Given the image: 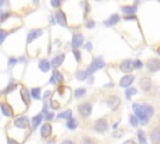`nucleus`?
Returning a JSON list of instances; mask_svg holds the SVG:
<instances>
[{
  "instance_id": "obj_1",
  "label": "nucleus",
  "mask_w": 160,
  "mask_h": 144,
  "mask_svg": "<svg viewBox=\"0 0 160 144\" xmlns=\"http://www.w3.org/2000/svg\"><path fill=\"white\" fill-rule=\"evenodd\" d=\"M132 108H134V111H135L138 119L140 120V123L142 125H146L148 124V119L154 115L152 106H150L148 104H134Z\"/></svg>"
},
{
  "instance_id": "obj_2",
  "label": "nucleus",
  "mask_w": 160,
  "mask_h": 144,
  "mask_svg": "<svg viewBox=\"0 0 160 144\" xmlns=\"http://www.w3.org/2000/svg\"><path fill=\"white\" fill-rule=\"evenodd\" d=\"M104 65H105V63H104V60H102L101 58L94 59V61L90 64V66H89V69H88V74H92L95 70L104 68Z\"/></svg>"
},
{
  "instance_id": "obj_3",
  "label": "nucleus",
  "mask_w": 160,
  "mask_h": 144,
  "mask_svg": "<svg viewBox=\"0 0 160 144\" xmlns=\"http://www.w3.org/2000/svg\"><path fill=\"white\" fill-rule=\"evenodd\" d=\"M78 110H79V113H80L81 116L86 118V116H89L90 113H91V104H89V103H82V104L79 105Z\"/></svg>"
},
{
  "instance_id": "obj_4",
  "label": "nucleus",
  "mask_w": 160,
  "mask_h": 144,
  "mask_svg": "<svg viewBox=\"0 0 160 144\" xmlns=\"http://www.w3.org/2000/svg\"><path fill=\"white\" fill-rule=\"evenodd\" d=\"M94 128H95L96 131H99V133H104V131L108 129V121H106L105 119H99V120L95 121Z\"/></svg>"
},
{
  "instance_id": "obj_5",
  "label": "nucleus",
  "mask_w": 160,
  "mask_h": 144,
  "mask_svg": "<svg viewBox=\"0 0 160 144\" xmlns=\"http://www.w3.org/2000/svg\"><path fill=\"white\" fill-rule=\"evenodd\" d=\"M134 63L131 60H124L121 64H120V70L124 71V73H131V70L134 69Z\"/></svg>"
},
{
  "instance_id": "obj_6",
  "label": "nucleus",
  "mask_w": 160,
  "mask_h": 144,
  "mask_svg": "<svg viewBox=\"0 0 160 144\" xmlns=\"http://www.w3.org/2000/svg\"><path fill=\"white\" fill-rule=\"evenodd\" d=\"M148 68H149L150 71H158V70H160V60L159 59H155V58L150 59L148 61Z\"/></svg>"
},
{
  "instance_id": "obj_7",
  "label": "nucleus",
  "mask_w": 160,
  "mask_h": 144,
  "mask_svg": "<svg viewBox=\"0 0 160 144\" xmlns=\"http://www.w3.org/2000/svg\"><path fill=\"white\" fill-rule=\"evenodd\" d=\"M14 124H15V126H18V128H28V126H29V119L25 118V116H20V118H18V119L14 121Z\"/></svg>"
},
{
  "instance_id": "obj_8",
  "label": "nucleus",
  "mask_w": 160,
  "mask_h": 144,
  "mask_svg": "<svg viewBox=\"0 0 160 144\" xmlns=\"http://www.w3.org/2000/svg\"><path fill=\"white\" fill-rule=\"evenodd\" d=\"M82 41H84L82 35H80V34H74L71 44H72V46H74L75 49H76V48H79V46H81V45H82Z\"/></svg>"
},
{
  "instance_id": "obj_9",
  "label": "nucleus",
  "mask_w": 160,
  "mask_h": 144,
  "mask_svg": "<svg viewBox=\"0 0 160 144\" xmlns=\"http://www.w3.org/2000/svg\"><path fill=\"white\" fill-rule=\"evenodd\" d=\"M132 81H134V75H131V74H130V75H125L124 78H121L119 84H120V86L126 88V86H129Z\"/></svg>"
},
{
  "instance_id": "obj_10",
  "label": "nucleus",
  "mask_w": 160,
  "mask_h": 144,
  "mask_svg": "<svg viewBox=\"0 0 160 144\" xmlns=\"http://www.w3.org/2000/svg\"><path fill=\"white\" fill-rule=\"evenodd\" d=\"M42 34V30H40V29H36V30H31L30 33H29V35H28V44H30L34 39H36L38 36H40Z\"/></svg>"
},
{
  "instance_id": "obj_11",
  "label": "nucleus",
  "mask_w": 160,
  "mask_h": 144,
  "mask_svg": "<svg viewBox=\"0 0 160 144\" xmlns=\"http://www.w3.org/2000/svg\"><path fill=\"white\" fill-rule=\"evenodd\" d=\"M55 18H56L58 24H60V25H62V26L66 25V18H65V14H64L61 10H59V11L55 14Z\"/></svg>"
},
{
  "instance_id": "obj_12",
  "label": "nucleus",
  "mask_w": 160,
  "mask_h": 144,
  "mask_svg": "<svg viewBox=\"0 0 160 144\" xmlns=\"http://www.w3.org/2000/svg\"><path fill=\"white\" fill-rule=\"evenodd\" d=\"M140 88L145 91H148L150 88H151V80L149 78H142L140 79Z\"/></svg>"
},
{
  "instance_id": "obj_13",
  "label": "nucleus",
  "mask_w": 160,
  "mask_h": 144,
  "mask_svg": "<svg viewBox=\"0 0 160 144\" xmlns=\"http://www.w3.org/2000/svg\"><path fill=\"white\" fill-rule=\"evenodd\" d=\"M150 138H151V141L152 143H160V128L152 129Z\"/></svg>"
},
{
  "instance_id": "obj_14",
  "label": "nucleus",
  "mask_w": 160,
  "mask_h": 144,
  "mask_svg": "<svg viewBox=\"0 0 160 144\" xmlns=\"http://www.w3.org/2000/svg\"><path fill=\"white\" fill-rule=\"evenodd\" d=\"M108 104H109V106H110L111 109H116V108L119 106V104H120V99L116 98V96H110V98L108 99Z\"/></svg>"
},
{
  "instance_id": "obj_15",
  "label": "nucleus",
  "mask_w": 160,
  "mask_h": 144,
  "mask_svg": "<svg viewBox=\"0 0 160 144\" xmlns=\"http://www.w3.org/2000/svg\"><path fill=\"white\" fill-rule=\"evenodd\" d=\"M51 125L50 124H44L41 126V136L42 138H48L50 134H51Z\"/></svg>"
},
{
  "instance_id": "obj_16",
  "label": "nucleus",
  "mask_w": 160,
  "mask_h": 144,
  "mask_svg": "<svg viewBox=\"0 0 160 144\" xmlns=\"http://www.w3.org/2000/svg\"><path fill=\"white\" fill-rule=\"evenodd\" d=\"M64 59H65V55H64V54H60V55H58L56 58H54V60L51 61V65H52L54 68H58V66H60V65L62 64Z\"/></svg>"
},
{
  "instance_id": "obj_17",
  "label": "nucleus",
  "mask_w": 160,
  "mask_h": 144,
  "mask_svg": "<svg viewBox=\"0 0 160 144\" xmlns=\"http://www.w3.org/2000/svg\"><path fill=\"white\" fill-rule=\"evenodd\" d=\"M39 68H40L41 71H48V70L50 69V63H49L48 60L42 59V60H40V63H39Z\"/></svg>"
},
{
  "instance_id": "obj_18",
  "label": "nucleus",
  "mask_w": 160,
  "mask_h": 144,
  "mask_svg": "<svg viewBox=\"0 0 160 144\" xmlns=\"http://www.w3.org/2000/svg\"><path fill=\"white\" fill-rule=\"evenodd\" d=\"M119 20H120V16H119L118 14H114V15H111V16H110V19H109L105 24H106L108 26H110V25H115Z\"/></svg>"
},
{
  "instance_id": "obj_19",
  "label": "nucleus",
  "mask_w": 160,
  "mask_h": 144,
  "mask_svg": "<svg viewBox=\"0 0 160 144\" xmlns=\"http://www.w3.org/2000/svg\"><path fill=\"white\" fill-rule=\"evenodd\" d=\"M1 110H2L4 115H6V116H11L12 115V110L8 104H1Z\"/></svg>"
},
{
  "instance_id": "obj_20",
  "label": "nucleus",
  "mask_w": 160,
  "mask_h": 144,
  "mask_svg": "<svg viewBox=\"0 0 160 144\" xmlns=\"http://www.w3.org/2000/svg\"><path fill=\"white\" fill-rule=\"evenodd\" d=\"M58 80L61 81V80H62V76H61V74H60L59 71L55 70V71L52 73V76H51V79H50V83H56Z\"/></svg>"
},
{
  "instance_id": "obj_21",
  "label": "nucleus",
  "mask_w": 160,
  "mask_h": 144,
  "mask_svg": "<svg viewBox=\"0 0 160 144\" xmlns=\"http://www.w3.org/2000/svg\"><path fill=\"white\" fill-rule=\"evenodd\" d=\"M41 120H42V115H41V114H39V115L34 116V118H32V128L35 129V128L40 124V121H41Z\"/></svg>"
},
{
  "instance_id": "obj_22",
  "label": "nucleus",
  "mask_w": 160,
  "mask_h": 144,
  "mask_svg": "<svg viewBox=\"0 0 160 144\" xmlns=\"http://www.w3.org/2000/svg\"><path fill=\"white\" fill-rule=\"evenodd\" d=\"M71 114H72V111H71V110H65V111L60 113L58 116H59V118H61V119H70V118H71Z\"/></svg>"
},
{
  "instance_id": "obj_23",
  "label": "nucleus",
  "mask_w": 160,
  "mask_h": 144,
  "mask_svg": "<svg viewBox=\"0 0 160 144\" xmlns=\"http://www.w3.org/2000/svg\"><path fill=\"white\" fill-rule=\"evenodd\" d=\"M76 126H78V120H76V119L70 118V119H69V121H68V128H69V129H75Z\"/></svg>"
},
{
  "instance_id": "obj_24",
  "label": "nucleus",
  "mask_w": 160,
  "mask_h": 144,
  "mask_svg": "<svg viewBox=\"0 0 160 144\" xmlns=\"http://www.w3.org/2000/svg\"><path fill=\"white\" fill-rule=\"evenodd\" d=\"M122 11L126 14H132L136 11V6H122Z\"/></svg>"
},
{
  "instance_id": "obj_25",
  "label": "nucleus",
  "mask_w": 160,
  "mask_h": 144,
  "mask_svg": "<svg viewBox=\"0 0 160 144\" xmlns=\"http://www.w3.org/2000/svg\"><path fill=\"white\" fill-rule=\"evenodd\" d=\"M31 96L35 98V99H40V88L31 89Z\"/></svg>"
},
{
  "instance_id": "obj_26",
  "label": "nucleus",
  "mask_w": 160,
  "mask_h": 144,
  "mask_svg": "<svg viewBox=\"0 0 160 144\" xmlns=\"http://www.w3.org/2000/svg\"><path fill=\"white\" fill-rule=\"evenodd\" d=\"M125 94H126V98L129 99L130 96H132V95H135V94H136V89H135V88H129V89L126 90V93H125Z\"/></svg>"
},
{
  "instance_id": "obj_27",
  "label": "nucleus",
  "mask_w": 160,
  "mask_h": 144,
  "mask_svg": "<svg viewBox=\"0 0 160 144\" xmlns=\"http://www.w3.org/2000/svg\"><path fill=\"white\" fill-rule=\"evenodd\" d=\"M86 75H88V71H79L76 74V79L78 80H84L86 78Z\"/></svg>"
},
{
  "instance_id": "obj_28",
  "label": "nucleus",
  "mask_w": 160,
  "mask_h": 144,
  "mask_svg": "<svg viewBox=\"0 0 160 144\" xmlns=\"http://www.w3.org/2000/svg\"><path fill=\"white\" fill-rule=\"evenodd\" d=\"M129 120H130V123H131L132 126H136L138 123H139V119H138V116H135V115H130Z\"/></svg>"
},
{
  "instance_id": "obj_29",
  "label": "nucleus",
  "mask_w": 160,
  "mask_h": 144,
  "mask_svg": "<svg viewBox=\"0 0 160 144\" xmlns=\"http://www.w3.org/2000/svg\"><path fill=\"white\" fill-rule=\"evenodd\" d=\"M85 89L84 88H81V89H76L75 90V96L76 98H80V96H84V94H85Z\"/></svg>"
},
{
  "instance_id": "obj_30",
  "label": "nucleus",
  "mask_w": 160,
  "mask_h": 144,
  "mask_svg": "<svg viewBox=\"0 0 160 144\" xmlns=\"http://www.w3.org/2000/svg\"><path fill=\"white\" fill-rule=\"evenodd\" d=\"M138 138H139V141L140 143H146V139L144 138V131L142 130H139L138 131Z\"/></svg>"
},
{
  "instance_id": "obj_31",
  "label": "nucleus",
  "mask_w": 160,
  "mask_h": 144,
  "mask_svg": "<svg viewBox=\"0 0 160 144\" xmlns=\"http://www.w3.org/2000/svg\"><path fill=\"white\" fill-rule=\"evenodd\" d=\"M5 36H6V31H4V30H0V44L4 41Z\"/></svg>"
},
{
  "instance_id": "obj_32",
  "label": "nucleus",
  "mask_w": 160,
  "mask_h": 144,
  "mask_svg": "<svg viewBox=\"0 0 160 144\" xmlns=\"http://www.w3.org/2000/svg\"><path fill=\"white\" fill-rule=\"evenodd\" d=\"M22 98H24V100H26V103H29V99H28V91H26V89H22Z\"/></svg>"
},
{
  "instance_id": "obj_33",
  "label": "nucleus",
  "mask_w": 160,
  "mask_h": 144,
  "mask_svg": "<svg viewBox=\"0 0 160 144\" xmlns=\"http://www.w3.org/2000/svg\"><path fill=\"white\" fill-rule=\"evenodd\" d=\"M51 5H52L54 8L60 6V0H51Z\"/></svg>"
},
{
  "instance_id": "obj_34",
  "label": "nucleus",
  "mask_w": 160,
  "mask_h": 144,
  "mask_svg": "<svg viewBox=\"0 0 160 144\" xmlns=\"http://www.w3.org/2000/svg\"><path fill=\"white\" fill-rule=\"evenodd\" d=\"M9 15H10V14H9V13H4V14H2V15H1V18H0V20H1V23H2V21H4V20H6V19H8V18H9Z\"/></svg>"
},
{
  "instance_id": "obj_35",
  "label": "nucleus",
  "mask_w": 160,
  "mask_h": 144,
  "mask_svg": "<svg viewBox=\"0 0 160 144\" xmlns=\"http://www.w3.org/2000/svg\"><path fill=\"white\" fill-rule=\"evenodd\" d=\"M134 66H135L136 69H139V68H141V66H142V63H141L140 60H136V61L134 63Z\"/></svg>"
},
{
  "instance_id": "obj_36",
  "label": "nucleus",
  "mask_w": 160,
  "mask_h": 144,
  "mask_svg": "<svg viewBox=\"0 0 160 144\" xmlns=\"http://www.w3.org/2000/svg\"><path fill=\"white\" fill-rule=\"evenodd\" d=\"M94 25H95V24H94V21H92V20L88 21V24H86V26H88L89 29H92V28H94Z\"/></svg>"
},
{
  "instance_id": "obj_37",
  "label": "nucleus",
  "mask_w": 160,
  "mask_h": 144,
  "mask_svg": "<svg viewBox=\"0 0 160 144\" xmlns=\"http://www.w3.org/2000/svg\"><path fill=\"white\" fill-rule=\"evenodd\" d=\"M16 61H18L16 59H14V58H11V59L9 60V65H10V66H12V65H15V64H16Z\"/></svg>"
},
{
  "instance_id": "obj_38",
  "label": "nucleus",
  "mask_w": 160,
  "mask_h": 144,
  "mask_svg": "<svg viewBox=\"0 0 160 144\" xmlns=\"http://www.w3.org/2000/svg\"><path fill=\"white\" fill-rule=\"evenodd\" d=\"M74 54H75V58H76V60H78V61H80V59H81V58H80V54H79V51H78V50H74Z\"/></svg>"
},
{
  "instance_id": "obj_39",
  "label": "nucleus",
  "mask_w": 160,
  "mask_h": 144,
  "mask_svg": "<svg viewBox=\"0 0 160 144\" xmlns=\"http://www.w3.org/2000/svg\"><path fill=\"white\" fill-rule=\"evenodd\" d=\"M15 86H16V84H11V85H10V86H9V88L5 90V93H9V91H11V90H12Z\"/></svg>"
},
{
  "instance_id": "obj_40",
  "label": "nucleus",
  "mask_w": 160,
  "mask_h": 144,
  "mask_svg": "<svg viewBox=\"0 0 160 144\" xmlns=\"http://www.w3.org/2000/svg\"><path fill=\"white\" fill-rule=\"evenodd\" d=\"M52 116H54V115H52L51 113H49V114L46 115V119H52Z\"/></svg>"
},
{
  "instance_id": "obj_41",
  "label": "nucleus",
  "mask_w": 160,
  "mask_h": 144,
  "mask_svg": "<svg viewBox=\"0 0 160 144\" xmlns=\"http://www.w3.org/2000/svg\"><path fill=\"white\" fill-rule=\"evenodd\" d=\"M91 48H92V46H91V44H90V43H88V45H86V49H88V50H91Z\"/></svg>"
},
{
  "instance_id": "obj_42",
  "label": "nucleus",
  "mask_w": 160,
  "mask_h": 144,
  "mask_svg": "<svg viewBox=\"0 0 160 144\" xmlns=\"http://www.w3.org/2000/svg\"><path fill=\"white\" fill-rule=\"evenodd\" d=\"M5 3H6V0H0V4H1V5L5 4Z\"/></svg>"
},
{
  "instance_id": "obj_43",
  "label": "nucleus",
  "mask_w": 160,
  "mask_h": 144,
  "mask_svg": "<svg viewBox=\"0 0 160 144\" xmlns=\"http://www.w3.org/2000/svg\"><path fill=\"white\" fill-rule=\"evenodd\" d=\"M158 53H159V55H160V48H159V49H158Z\"/></svg>"
},
{
  "instance_id": "obj_44",
  "label": "nucleus",
  "mask_w": 160,
  "mask_h": 144,
  "mask_svg": "<svg viewBox=\"0 0 160 144\" xmlns=\"http://www.w3.org/2000/svg\"><path fill=\"white\" fill-rule=\"evenodd\" d=\"M34 1H35V4H38V0H34Z\"/></svg>"
},
{
  "instance_id": "obj_45",
  "label": "nucleus",
  "mask_w": 160,
  "mask_h": 144,
  "mask_svg": "<svg viewBox=\"0 0 160 144\" xmlns=\"http://www.w3.org/2000/svg\"><path fill=\"white\" fill-rule=\"evenodd\" d=\"M0 6H1V4H0Z\"/></svg>"
}]
</instances>
